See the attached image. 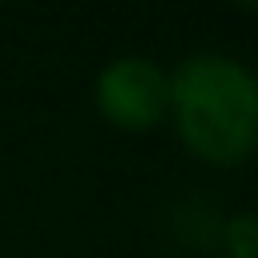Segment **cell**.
<instances>
[{
    "label": "cell",
    "instance_id": "cell-3",
    "mask_svg": "<svg viewBox=\"0 0 258 258\" xmlns=\"http://www.w3.org/2000/svg\"><path fill=\"white\" fill-rule=\"evenodd\" d=\"M226 238H230L234 258H258V218H250V214L234 218L230 230H226Z\"/></svg>",
    "mask_w": 258,
    "mask_h": 258
},
{
    "label": "cell",
    "instance_id": "cell-2",
    "mask_svg": "<svg viewBox=\"0 0 258 258\" xmlns=\"http://www.w3.org/2000/svg\"><path fill=\"white\" fill-rule=\"evenodd\" d=\"M97 105L121 129H153L169 109V77L145 56H121L97 77Z\"/></svg>",
    "mask_w": 258,
    "mask_h": 258
},
{
    "label": "cell",
    "instance_id": "cell-1",
    "mask_svg": "<svg viewBox=\"0 0 258 258\" xmlns=\"http://www.w3.org/2000/svg\"><path fill=\"white\" fill-rule=\"evenodd\" d=\"M169 105L181 141L218 165L242 161L258 145V77L230 56H189L169 77Z\"/></svg>",
    "mask_w": 258,
    "mask_h": 258
}]
</instances>
